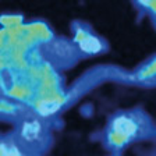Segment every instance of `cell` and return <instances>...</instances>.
<instances>
[{
	"label": "cell",
	"mask_w": 156,
	"mask_h": 156,
	"mask_svg": "<svg viewBox=\"0 0 156 156\" xmlns=\"http://www.w3.org/2000/svg\"><path fill=\"white\" fill-rule=\"evenodd\" d=\"M38 131H39L38 124L36 123H28L25 127H24L23 135L25 136L27 140H34V138H36V135H38Z\"/></svg>",
	"instance_id": "cell-2"
},
{
	"label": "cell",
	"mask_w": 156,
	"mask_h": 156,
	"mask_svg": "<svg viewBox=\"0 0 156 156\" xmlns=\"http://www.w3.org/2000/svg\"><path fill=\"white\" fill-rule=\"evenodd\" d=\"M53 52H55L56 56H58V57H70V56H73V53H74V49H73L71 45H68V43L66 42H56L55 45H53Z\"/></svg>",
	"instance_id": "cell-1"
},
{
	"label": "cell",
	"mask_w": 156,
	"mask_h": 156,
	"mask_svg": "<svg viewBox=\"0 0 156 156\" xmlns=\"http://www.w3.org/2000/svg\"><path fill=\"white\" fill-rule=\"evenodd\" d=\"M57 107H58V105L56 103V102H46V103L41 105L39 110H41L42 114H50V113H53V112H56Z\"/></svg>",
	"instance_id": "cell-3"
},
{
	"label": "cell",
	"mask_w": 156,
	"mask_h": 156,
	"mask_svg": "<svg viewBox=\"0 0 156 156\" xmlns=\"http://www.w3.org/2000/svg\"><path fill=\"white\" fill-rule=\"evenodd\" d=\"M92 45H101V43L98 42L95 38H89V39H87V41H84V42H81V48L84 49V50H87V52H89V53L96 52V50L92 48Z\"/></svg>",
	"instance_id": "cell-4"
}]
</instances>
